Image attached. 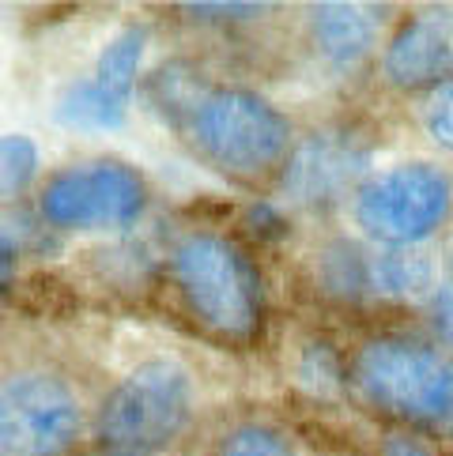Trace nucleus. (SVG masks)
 Returning <instances> with one entry per match:
<instances>
[{
	"label": "nucleus",
	"instance_id": "obj_1",
	"mask_svg": "<svg viewBox=\"0 0 453 456\" xmlns=\"http://www.w3.org/2000/svg\"><path fill=\"white\" fill-rule=\"evenodd\" d=\"M170 275L189 317L231 344H246L261 332L265 290L253 260L231 238L193 231L170 249Z\"/></svg>",
	"mask_w": 453,
	"mask_h": 456
},
{
	"label": "nucleus",
	"instance_id": "obj_2",
	"mask_svg": "<svg viewBox=\"0 0 453 456\" xmlns=\"http://www.w3.org/2000/svg\"><path fill=\"white\" fill-rule=\"evenodd\" d=\"M197 155L226 177L253 182L280 167L291 143L284 113L246 87H201L189 110L177 118Z\"/></svg>",
	"mask_w": 453,
	"mask_h": 456
},
{
	"label": "nucleus",
	"instance_id": "obj_3",
	"mask_svg": "<svg viewBox=\"0 0 453 456\" xmlns=\"http://www.w3.org/2000/svg\"><path fill=\"white\" fill-rule=\"evenodd\" d=\"M351 381L382 415L404 422H442L453 415V362L416 339L382 336L363 344L351 362Z\"/></svg>",
	"mask_w": 453,
	"mask_h": 456
},
{
	"label": "nucleus",
	"instance_id": "obj_4",
	"mask_svg": "<svg viewBox=\"0 0 453 456\" xmlns=\"http://www.w3.org/2000/svg\"><path fill=\"white\" fill-rule=\"evenodd\" d=\"M193 381L189 370L170 358L136 366L99 407V437L110 452L144 456L167 449L189 427Z\"/></svg>",
	"mask_w": 453,
	"mask_h": 456
},
{
	"label": "nucleus",
	"instance_id": "obj_5",
	"mask_svg": "<svg viewBox=\"0 0 453 456\" xmlns=\"http://www.w3.org/2000/svg\"><path fill=\"white\" fill-rule=\"evenodd\" d=\"M453 200L449 177L439 167L427 162H404L370 182L359 185L355 192V219L363 231L385 241L390 249L424 241L427 234L439 231Z\"/></svg>",
	"mask_w": 453,
	"mask_h": 456
},
{
	"label": "nucleus",
	"instance_id": "obj_6",
	"mask_svg": "<svg viewBox=\"0 0 453 456\" xmlns=\"http://www.w3.org/2000/svg\"><path fill=\"white\" fill-rule=\"evenodd\" d=\"M84 427L79 400L45 370L0 378V456H61Z\"/></svg>",
	"mask_w": 453,
	"mask_h": 456
},
{
	"label": "nucleus",
	"instance_id": "obj_7",
	"mask_svg": "<svg viewBox=\"0 0 453 456\" xmlns=\"http://www.w3.org/2000/svg\"><path fill=\"white\" fill-rule=\"evenodd\" d=\"M148 185L118 159H95L54 174L42 192V219L61 231H110L140 219Z\"/></svg>",
	"mask_w": 453,
	"mask_h": 456
},
{
	"label": "nucleus",
	"instance_id": "obj_8",
	"mask_svg": "<svg viewBox=\"0 0 453 456\" xmlns=\"http://www.w3.org/2000/svg\"><path fill=\"white\" fill-rule=\"evenodd\" d=\"M385 76L397 87H427L453 79V8H427L385 45Z\"/></svg>",
	"mask_w": 453,
	"mask_h": 456
},
{
	"label": "nucleus",
	"instance_id": "obj_9",
	"mask_svg": "<svg viewBox=\"0 0 453 456\" xmlns=\"http://www.w3.org/2000/svg\"><path fill=\"white\" fill-rule=\"evenodd\" d=\"M359 151L340 140H310L287 167V192L299 200H325L359 170Z\"/></svg>",
	"mask_w": 453,
	"mask_h": 456
},
{
	"label": "nucleus",
	"instance_id": "obj_10",
	"mask_svg": "<svg viewBox=\"0 0 453 456\" xmlns=\"http://www.w3.org/2000/svg\"><path fill=\"white\" fill-rule=\"evenodd\" d=\"M382 15L363 4H317L314 8V42L333 64L359 61L378 42Z\"/></svg>",
	"mask_w": 453,
	"mask_h": 456
},
{
	"label": "nucleus",
	"instance_id": "obj_11",
	"mask_svg": "<svg viewBox=\"0 0 453 456\" xmlns=\"http://www.w3.org/2000/svg\"><path fill=\"white\" fill-rule=\"evenodd\" d=\"M144 45H148V30L144 27H128L113 42H106V50L99 53V61H95V76L87 79L99 99H106L118 110H128L140 61H144Z\"/></svg>",
	"mask_w": 453,
	"mask_h": 456
},
{
	"label": "nucleus",
	"instance_id": "obj_12",
	"mask_svg": "<svg viewBox=\"0 0 453 456\" xmlns=\"http://www.w3.org/2000/svg\"><path fill=\"white\" fill-rule=\"evenodd\" d=\"M57 118L64 125H72V128H118L125 121V110L110 106L106 99L95 94V87L87 84V79H79V84H72L61 94Z\"/></svg>",
	"mask_w": 453,
	"mask_h": 456
},
{
	"label": "nucleus",
	"instance_id": "obj_13",
	"mask_svg": "<svg viewBox=\"0 0 453 456\" xmlns=\"http://www.w3.org/2000/svg\"><path fill=\"white\" fill-rule=\"evenodd\" d=\"M38 174V148L30 136L8 133L0 136V200H12L35 182Z\"/></svg>",
	"mask_w": 453,
	"mask_h": 456
},
{
	"label": "nucleus",
	"instance_id": "obj_14",
	"mask_svg": "<svg viewBox=\"0 0 453 456\" xmlns=\"http://www.w3.org/2000/svg\"><path fill=\"white\" fill-rule=\"evenodd\" d=\"M370 283L385 295H412V290L427 287V265L404 249H390L382 253L378 260H370Z\"/></svg>",
	"mask_w": 453,
	"mask_h": 456
},
{
	"label": "nucleus",
	"instance_id": "obj_15",
	"mask_svg": "<svg viewBox=\"0 0 453 456\" xmlns=\"http://www.w3.org/2000/svg\"><path fill=\"white\" fill-rule=\"evenodd\" d=\"M219 456H295V452H291V445L276 430L246 422V427H235L223 437Z\"/></svg>",
	"mask_w": 453,
	"mask_h": 456
},
{
	"label": "nucleus",
	"instance_id": "obj_16",
	"mask_svg": "<svg viewBox=\"0 0 453 456\" xmlns=\"http://www.w3.org/2000/svg\"><path fill=\"white\" fill-rule=\"evenodd\" d=\"M427 133L453 151V79L442 84L427 102Z\"/></svg>",
	"mask_w": 453,
	"mask_h": 456
},
{
	"label": "nucleus",
	"instance_id": "obj_17",
	"mask_svg": "<svg viewBox=\"0 0 453 456\" xmlns=\"http://www.w3.org/2000/svg\"><path fill=\"white\" fill-rule=\"evenodd\" d=\"M185 12L201 15V20H246V15L261 12V4H189Z\"/></svg>",
	"mask_w": 453,
	"mask_h": 456
},
{
	"label": "nucleus",
	"instance_id": "obj_18",
	"mask_svg": "<svg viewBox=\"0 0 453 456\" xmlns=\"http://www.w3.org/2000/svg\"><path fill=\"white\" fill-rule=\"evenodd\" d=\"M382 456H431L424 445H416L412 442V437H385V442H382Z\"/></svg>",
	"mask_w": 453,
	"mask_h": 456
},
{
	"label": "nucleus",
	"instance_id": "obj_19",
	"mask_svg": "<svg viewBox=\"0 0 453 456\" xmlns=\"http://www.w3.org/2000/svg\"><path fill=\"white\" fill-rule=\"evenodd\" d=\"M12 275H15V241L0 231V290L12 283Z\"/></svg>",
	"mask_w": 453,
	"mask_h": 456
},
{
	"label": "nucleus",
	"instance_id": "obj_20",
	"mask_svg": "<svg viewBox=\"0 0 453 456\" xmlns=\"http://www.w3.org/2000/svg\"><path fill=\"white\" fill-rule=\"evenodd\" d=\"M442 332H446V339L453 344V302L442 309Z\"/></svg>",
	"mask_w": 453,
	"mask_h": 456
},
{
	"label": "nucleus",
	"instance_id": "obj_21",
	"mask_svg": "<svg viewBox=\"0 0 453 456\" xmlns=\"http://www.w3.org/2000/svg\"><path fill=\"white\" fill-rule=\"evenodd\" d=\"M95 456H125V452H110V449H106V452H95Z\"/></svg>",
	"mask_w": 453,
	"mask_h": 456
}]
</instances>
